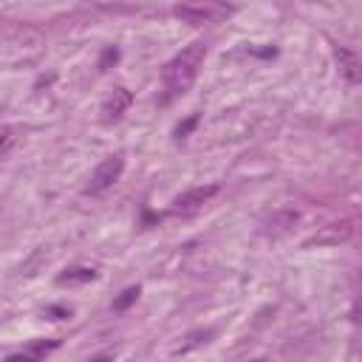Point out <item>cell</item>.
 <instances>
[{
  "label": "cell",
  "instance_id": "cell-8",
  "mask_svg": "<svg viewBox=\"0 0 362 362\" xmlns=\"http://www.w3.org/2000/svg\"><path fill=\"white\" fill-rule=\"evenodd\" d=\"M334 59H337L339 76H342L348 85H359V57H356L351 48L337 45V48H334Z\"/></svg>",
  "mask_w": 362,
  "mask_h": 362
},
{
  "label": "cell",
  "instance_id": "cell-9",
  "mask_svg": "<svg viewBox=\"0 0 362 362\" xmlns=\"http://www.w3.org/2000/svg\"><path fill=\"white\" fill-rule=\"evenodd\" d=\"M59 345V339H40V342H31L25 351H20V354H11V356H6L3 362H42V356L48 354V351H54Z\"/></svg>",
  "mask_w": 362,
  "mask_h": 362
},
{
  "label": "cell",
  "instance_id": "cell-4",
  "mask_svg": "<svg viewBox=\"0 0 362 362\" xmlns=\"http://www.w3.org/2000/svg\"><path fill=\"white\" fill-rule=\"evenodd\" d=\"M354 238V221H334V223H325L320 226L314 235H308L303 240V249H322V246H339V243H348Z\"/></svg>",
  "mask_w": 362,
  "mask_h": 362
},
{
  "label": "cell",
  "instance_id": "cell-12",
  "mask_svg": "<svg viewBox=\"0 0 362 362\" xmlns=\"http://www.w3.org/2000/svg\"><path fill=\"white\" fill-rule=\"evenodd\" d=\"M139 294H141V286H127V288L113 300V305H110V308H113V311H127V308L139 300Z\"/></svg>",
  "mask_w": 362,
  "mask_h": 362
},
{
  "label": "cell",
  "instance_id": "cell-14",
  "mask_svg": "<svg viewBox=\"0 0 362 362\" xmlns=\"http://www.w3.org/2000/svg\"><path fill=\"white\" fill-rule=\"evenodd\" d=\"M195 124H198V113H192L187 122H181V124L175 127V139H184V136H187V133H189Z\"/></svg>",
  "mask_w": 362,
  "mask_h": 362
},
{
  "label": "cell",
  "instance_id": "cell-15",
  "mask_svg": "<svg viewBox=\"0 0 362 362\" xmlns=\"http://www.w3.org/2000/svg\"><path fill=\"white\" fill-rule=\"evenodd\" d=\"M45 317L48 320H65V317H71V308H65V305H48L45 308Z\"/></svg>",
  "mask_w": 362,
  "mask_h": 362
},
{
  "label": "cell",
  "instance_id": "cell-7",
  "mask_svg": "<svg viewBox=\"0 0 362 362\" xmlns=\"http://www.w3.org/2000/svg\"><path fill=\"white\" fill-rule=\"evenodd\" d=\"M130 105H133V93L127 90V88H113V93L102 102V122L105 124H113V122H119L127 110H130Z\"/></svg>",
  "mask_w": 362,
  "mask_h": 362
},
{
  "label": "cell",
  "instance_id": "cell-13",
  "mask_svg": "<svg viewBox=\"0 0 362 362\" xmlns=\"http://www.w3.org/2000/svg\"><path fill=\"white\" fill-rule=\"evenodd\" d=\"M20 139V127L17 124H3L0 127V156H6Z\"/></svg>",
  "mask_w": 362,
  "mask_h": 362
},
{
  "label": "cell",
  "instance_id": "cell-18",
  "mask_svg": "<svg viewBox=\"0 0 362 362\" xmlns=\"http://www.w3.org/2000/svg\"><path fill=\"white\" fill-rule=\"evenodd\" d=\"M246 362H269L266 356H257V359H246Z\"/></svg>",
  "mask_w": 362,
  "mask_h": 362
},
{
  "label": "cell",
  "instance_id": "cell-1",
  "mask_svg": "<svg viewBox=\"0 0 362 362\" xmlns=\"http://www.w3.org/2000/svg\"><path fill=\"white\" fill-rule=\"evenodd\" d=\"M206 59V45L204 42H189L187 48H181L161 71V82L170 90V96H181L192 88V82L198 79L201 68Z\"/></svg>",
  "mask_w": 362,
  "mask_h": 362
},
{
  "label": "cell",
  "instance_id": "cell-17",
  "mask_svg": "<svg viewBox=\"0 0 362 362\" xmlns=\"http://www.w3.org/2000/svg\"><path fill=\"white\" fill-rule=\"evenodd\" d=\"M113 354H116V351H105V354H99V356H93L90 362H107V359H113Z\"/></svg>",
  "mask_w": 362,
  "mask_h": 362
},
{
  "label": "cell",
  "instance_id": "cell-2",
  "mask_svg": "<svg viewBox=\"0 0 362 362\" xmlns=\"http://www.w3.org/2000/svg\"><path fill=\"white\" fill-rule=\"evenodd\" d=\"M232 11H235L232 6H226V3H212V0H206V3H178V6L173 8V14H175L178 20H184V23H189V25L223 23Z\"/></svg>",
  "mask_w": 362,
  "mask_h": 362
},
{
  "label": "cell",
  "instance_id": "cell-5",
  "mask_svg": "<svg viewBox=\"0 0 362 362\" xmlns=\"http://www.w3.org/2000/svg\"><path fill=\"white\" fill-rule=\"evenodd\" d=\"M218 195V184H206V187H192L187 192H181L175 201H173V212L175 215H192L198 212L209 198Z\"/></svg>",
  "mask_w": 362,
  "mask_h": 362
},
{
  "label": "cell",
  "instance_id": "cell-3",
  "mask_svg": "<svg viewBox=\"0 0 362 362\" xmlns=\"http://www.w3.org/2000/svg\"><path fill=\"white\" fill-rule=\"evenodd\" d=\"M122 173H124V156H122V153L102 158V161L93 167L88 184H85V195H102V192H107V189L122 178Z\"/></svg>",
  "mask_w": 362,
  "mask_h": 362
},
{
  "label": "cell",
  "instance_id": "cell-16",
  "mask_svg": "<svg viewBox=\"0 0 362 362\" xmlns=\"http://www.w3.org/2000/svg\"><path fill=\"white\" fill-rule=\"evenodd\" d=\"M116 59H119V51H116V48H105V54H102V59H99V71H107V65L116 62Z\"/></svg>",
  "mask_w": 362,
  "mask_h": 362
},
{
  "label": "cell",
  "instance_id": "cell-6",
  "mask_svg": "<svg viewBox=\"0 0 362 362\" xmlns=\"http://www.w3.org/2000/svg\"><path fill=\"white\" fill-rule=\"evenodd\" d=\"M300 221V212L297 209H274L272 215H266L260 221V235L266 238H280L286 232H291V226Z\"/></svg>",
  "mask_w": 362,
  "mask_h": 362
},
{
  "label": "cell",
  "instance_id": "cell-10",
  "mask_svg": "<svg viewBox=\"0 0 362 362\" xmlns=\"http://www.w3.org/2000/svg\"><path fill=\"white\" fill-rule=\"evenodd\" d=\"M212 337H215V328H195V331H189V334L173 348V356H184V354H189V351L206 345Z\"/></svg>",
  "mask_w": 362,
  "mask_h": 362
},
{
  "label": "cell",
  "instance_id": "cell-11",
  "mask_svg": "<svg viewBox=\"0 0 362 362\" xmlns=\"http://www.w3.org/2000/svg\"><path fill=\"white\" fill-rule=\"evenodd\" d=\"M90 280H96L93 266H71V269L57 274V286H82V283H90Z\"/></svg>",
  "mask_w": 362,
  "mask_h": 362
}]
</instances>
